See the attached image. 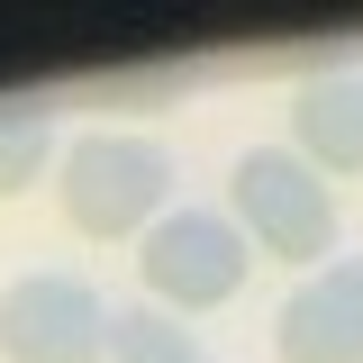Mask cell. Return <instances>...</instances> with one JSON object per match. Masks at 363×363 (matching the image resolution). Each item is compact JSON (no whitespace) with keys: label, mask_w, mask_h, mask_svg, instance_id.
I'll use <instances>...</instances> for the list:
<instances>
[{"label":"cell","mask_w":363,"mask_h":363,"mask_svg":"<svg viewBox=\"0 0 363 363\" xmlns=\"http://www.w3.org/2000/svg\"><path fill=\"white\" fill-rule=\"evenodd\" d=\"M55 200L73 236L91 245H118V236H145V227L173 209V155L155 136H128V128H91L64 145V173H55Z\"/></svg>","instance_id":"1"},{"label":"cell","mask_w":363,"mask_h":363,"mask_svg":"<svg viewBox=\"0 0 363 363\" xmlns=\"http://www.w3.org/2000/svg\"><path fill=\"white\" fill-rule=\"evenodd\" d=\"M227 218H236L245 245H264L272 264L318 272L327 255H336V191H327L291 145L236 155V173H227Z\"/></svg>","instance_id":"2"},{"label":"cell","mask_w":363,"mask_h":363,"mask_svg":"<svg viewBox=\"0 0 363 363\" xmlns=\"http://www.w3.org/2000/svg\"><path fill=\"white\" fill-rule=\"evenodd\" d=\"M136 272H145V309L164 318H200L227 309L255 272V245L236 236V218L218 209H164V218L136 236Z\"/></svg>","instance_id":"3"},{"label":"cell","mask_w":363,"mask_h":363,"mask_svg":"<svg viewBox=\"0 0 363 363\" xmlns=\"http://www.w3.org/2000/svg\"><path fill=\"white\" fill-rule=\"evenodd\" d=\"M109 318L82 272H18L0 291V363H109Z\"/></svg>","instance_id":"4"},{"label":"cell","mask_w":363,"mask_h":363,"mask_svg":"<svg viewBox=\"0 0 363 363\" xmlns=\"http://www.w3.org/2000/svg\"><path fill=\"white\" fill-rule=\"evenodd\" d=\"M272 354L281 363H363V255L300 272V291L272 318Z\"/></svg>","instance_id":"5"},{"label":"cell","mask_w":363,"mask_h":363,"mask_svg":"<svg viewBox=\"0 0 363 363\" xmlns=\"http://www.w3.org/2000/svg\"><path fill=\"white\" fill-rule=\"evenodd\" d=\"M291 155L318 182H363V73L300 82V100H291Z\"/></svg>","instance_id":"6"},{"label":"cell","mask_w":363,"mask_h":363,"mask_svg":"<svg viewBox=\"0 0 363 363\" xmlns=\"http://www.w3.org/2000/svg\"><path fill=\"white\" fill-rule=\"evenodd\" d=\"M45 155H55V109L45 100H0V200L37 191Z\"/></svg>","instance_id":"7"},{"label":"cell","mask_w":363,"mask_h":363,"mask_svg":"<svg viewBox=\"0 0 363 363\" xmlns=\"http://www.w3.org/2000/svg\"><path fill=\"white\" fill-rule=\"evenodd\" d=\"M109 363H209V345L164 309H118L109 318Z\"/></svg>","instance_id":"8"}]
</instances>
